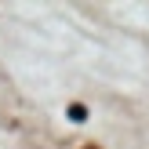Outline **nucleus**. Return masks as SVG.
Here are the masks:
<instances>
[{
	"label": "nucleus",
	"mask_w": 149,
	"mask_h": 149,
	"mask_svg": "<svg viewBox=\"0 0 149 149\" xmlns=\"http://www.w3.org/2000/svg\"><path fill=\"white\" fill-rule=\"evenodd\" d=\"M69 116H73V120H84L87 109H84V106H73V109H69Z\"/></svg>",
	"instance_id": "f257e3e1"
}]
</instances>
